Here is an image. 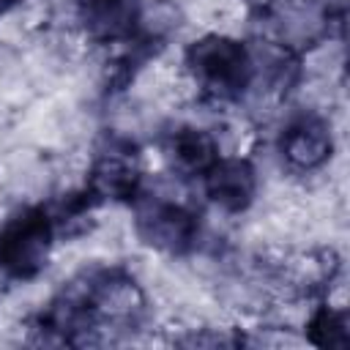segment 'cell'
Returning a JSON list of instances; mask_svg holds the SVG:
<instances>
[{"label": "cell", "mask_w": 350, "mask_h": 350, "mask_svg": "<svg viewBox=\"0 0 350 350\" xmlns=\"http://www.w3.org/2000/svg\"><path fill=\"white\" fill-rule=\"evenodd\" d=\"M334 153V134L325 118L320 115H301L284 126L279 137V156L290 170L314 172L320 170Z\"/></svg>", "instance_id": "6"}, {"label": "cell", "mask_w": 350, "mask_h": 350, "mask_svg": "<svg viewBox=\"0 0 350 350\" xmlns=\"http://www.w3.org/2000/svg\"><path fill=\"white\" fill-rule=\"evenodd\" d=\"M306 334H309V342L317 345V347L345 350L347 342H350V334H347V312L342 306H331V304L317 306L309 314V320H306Z\"/></svg>", "instance_id": "8"}, {"label": "cell", "mask_w": 350, "mask_h": 350, "mask_svg": "<svg viewBox=\"0 0 350 350\" xmlns=\"http://www.w3.org/2000/svg\"><path fill=\"white\" fill-rule=\"evenodd\" d=\"M52 213L41 205L22 208L0 224V271L14 279H33L44 271L55 243Z\"/></svg>", "instance_id": "2"}, {"label": "cell", "mask_w": 350, "mask_h": 350, "mask_svg": "<svg viewBox=\"0 0 350 350\" xmlns=\"http://www.w3.org/2000/svg\"><path fill=\"white\" fill-rule=\"evenodd\" d=\"M186 71L197 88L213 98L230 101L252 85V55L246 44L230 36L208 33L186 49Z\"/></svg>", "instance_id": "1"}, {"label": "cell", "mask_w": 350, "mask_h": 350, "mask_svg": "<svg viewBox=\"0 0 350 350\" xmlns=\"http://www.w3.org/2000/svg\"><path fill=\"white\" fill-rule=\"evenodd\" d=\"M22 0H0V16H5L11 8H16Z\"/></svg>", "instance_id": "9"}, {"label": "cell", "mask_w": 350, "mask_h": 350, "mask_svg": "<svg viewBox=\"0 0 350 350\" xmlns=\"http://www.w3.org/2000/svg\"><path fill=\"white\" fill-rule=\"evenodd\" d=\"M167 153L180 178H202L221 156L219 139L200 126H178L167 139Z\"/></svg>", "instance_id": "7"}, {"label": "cell", "mask_w": 350, "mask_h": 350, "mask_svg": "<svg viewBox=\"0 0 350 350\" xmlns=\"http://www.w3.org/2000/svg\"><path fill=\"white\" fill-rule=\"evenodd\" d=\"M208 200L224 213H243L257 194V170L243 156H219L202 175Z\"/></svg>", "instance_id": "5"}, {"label": "cell", "mask_w": 350, "mask_h": 350, "mask_svg": "<svg viewBox=\"0 0 350 350\" xmlns=\"http://www.w3.org/2000/svg\"><path fill=\"white\" fill-rule=\"evenodd\" d=\"M142 167L139 153L126 139H109L96 150L85 189L98 200H134L139 194Z\"/></svg>", "instance_id": "4"}, {"label": "cell", "mask_w": 350, "mask_h": 350, "mask_svg": "<svg viewBox=\"0 0 350 350\" xmlns=\"http://www.w3.org/2000/svg\"><path fill=\"white\" fill-rule=\"evenodd\" d=\"M142 197V194H137ZM137 235L167 254H183L197 243L200 235V219L197 213L178 202V200H167V197H156V194H145L137 202Z\"/></svg>", "instance_id": "3"}]
</instances>
